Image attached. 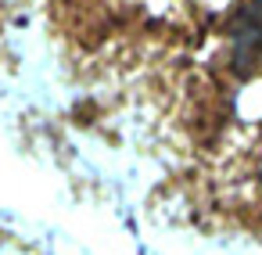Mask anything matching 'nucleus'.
Segmentation results:
<instances>
[{"label":"nucleus","mask_w":262,"mask_h":255,"mask_svg":"<svg viewBox=\"0 0 262 255\" xmlns=\"http://www.w3.org/2000/svg\"><path fill=\"white\" fill-rule=\"evenodd\" d=\"M233 69L237 76H251L262 72V0H248V4L237 11L233 26Z\"/></svg>","instance_id":"nucleus-1"}]
</instances>
